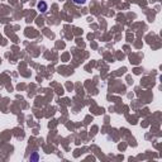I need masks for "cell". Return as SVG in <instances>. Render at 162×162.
Wrapping results in <instances>:
<instances>
[{
    "label": "cell",
    "mask_w": 162,
    "mask_h": 162,
    "mask_svg": "<svg viewBox=\"0 0 162 162\" xmlns=\"http://www.w3.org/2000/svg\"><path fill=\"white\" fill-rule=\"evenodd\" d=\"M38 9H39L42 13H44V12L47 10V4H46L44 2H41V3H38Z\"/></svg>",
    "instance_id": "obj_1"
},
{
    "label": "cell",
    "mask_w": 162,
    "mask_h": 162,
    "mask_svg": "<svg viewBox=\"0 0 162 162\" xmlns=\"http://www.w3.org/2000/svg\"><path fill=\"white\" fill-rule=\"evenodd\" d=\"M72 2H73L75 4H77V5H83V4H85L86 0H72Z\"/></svg>",
    "instance_id": "obj_2"
},
{
    "label": "cell",
    "mask_w": 162,
    "mask_h": 162,
    "mask_svg": "<svg viewBox=\"0 0 162 162\" xmlns=\"http://www.w3.org/2000/svg\"><path fill=\"white\" fill-rule=\"evenodd\" d=\"M31 161H38V153H34V154L31 157Z\"/></svg>",
    "instance_id": "obj_3"
}]
</instances>
